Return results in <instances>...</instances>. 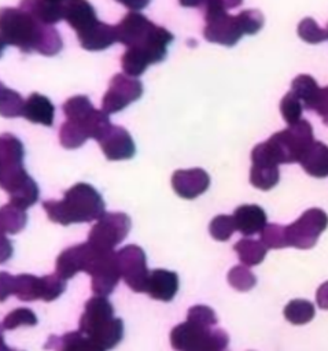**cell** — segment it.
Wrapping results in <instances>:
<instances>
[{"instance_id": "obj_13", "label": "cell", "mask_w": 328, "mask_h": 351, "mask_svg": "<svg viewBox=\"0 0 328 351\" xmlns=\"http://www.w3.org/2000/svg\"><path fill=\"white\" fill-rule=\"evenodd\" d=\"M0 188L8 193L10 203L21 210L32 207L40 196L38 185L27 174L25 166L3 174L0 177Z\"/></svg>"}, {"instance_id": "obj_28", "label": "cell", "mask_w": 328, "mask_h": 351, "mask_svg": "<svg viewBox=\"0 0 328 351\" xmlns=\"http://www.w3.org/2000/svg\"><path fill=\"white\" fill-rule=\"evenodd\" d=\"M279 166L266 163H253L250 169V182L261 191H269L279 182Z\"/></svg>"}, {"instance_id": "obj_16", "label": "cell", "mask_w": 328, "mask_h": 351, "mask_svg": "<svg viewBox=\"0 0 328 351\" xmlns=\"http://www.w3.org/2000/svg\"><path fill=\"white\" fill-rule=\"evenodd\" d=\"M97 248L91 243H82L66 248L56 258V274L63 280L74 277L78 271H89L96 255Z\"/></svg>"}, {"instance_id": "obj_43", "label": "cell", "mask_w": 328, "mask_h": 351, "mask_svg": "<svg viewBox=\"0 0 328 351\" xmlns=\"http://www.w3.org/2000/svg\"><path fill=\"white\" fill-rule=\"evenodd\" d=\"M115 1L125 5L130 11H137V12L145 8L151 3V0H115Z\"/></svg>"}, {"instance_id": "obj_46", "label": "cell", "mask_w": 328, "mask_h": 351, "mask_svg": "<svg viewBox=\"0 0 328 351\" xmlns=\"http://www.w3.org/2000/svg\"><path fill=\"white\" fill-rule=\"evenodd\" d=\"M51 4H54L55 7H58V8H60L62 11H63V14H65V8H66V5H67V3L70 1V0H48Z\"/></svg>"}, {"instance_id": "obj_30", "label": "cell", "mask_w": 328, "mask_h": 351, "mask_svg": "<svg viewBox=\"0 0 328 351\" xmlns=\"http://www.w3.org/2000/svg\"><path fill=\"white\" fill-rule=\"evenodd\" d=\"M314 306L309 300L294 299L287 303L284 307V317L288 322L294 325H303L313 319L314 317Z\"/></svg>"}, {"instance_id": "obj_8", "label": "cell", "mask_w": 328, "mask_h": 351, "mask_svg": "<svg viewBox=\"0 0 328 351\" xmlns=\"http://www.w3.org/2000/svg\"><path fill=\"white\" fill-rule=\"evenodd\" d=\"M202 10L206 22L203 36L207 41L233 47L244 36L239 15H229L221 0H207Z\"/></svg>"}, {"instance_id": "obj_14", "label": "cell", "mask_w": 328, "mask_h": 351, "mask_svg": "<svg viewBox=\"0 0 328 351\" xmlns=\"http://www.w3.org/2000/svg\"><path fill=\"white\" fill-rule=\"evenodd\" d=\"M141 95L143 84L140 80L126 74H115L102 99V110L107 114L119 112L130 103L139 100Z\"/></svg>"}, {"instance_id": "obj_1", "label": "cell", "mask_w": 328, "mask_h": 351, "mask_svg": "<svg viewBox=\"0 0 328 351\" xmlns=\"http://www.w3.org/2000/svg\"><path fill=\"white\" fill-rule=\"evenodd\" d=\"M117 41L126 47L121 56V66L126 75L137 78L148 66L162 62L174 36L163 26L155 25L145 15L130 11L118 25Z\"/></svg>"}, {"instance_id": "obj_45", "label": "cell", "mask_w": 328, "mask_h": 351, "mask_svg": "<svg viewBox=\"0 0 328 351\" xmlns=\"http://www.w3.org/2000/svg\"><path fill=\"white\" fill-rule=\"evenodd\" d=\"M221 3L225 8H236L243 3V0H221Z\"/></svg>"}, {"instance_id": "obj_50", "label": "cell", "mask_w": 328, "mask_h": 351, "mask_svg": "<svg viewBox=\"0 0 328 351\" xmlns=\"http://www.w3.org/2000/svg\"><path fill=\"white\" fill-rule=\"evenodd\" d=\"M327 32H328V29H327Z\"/></svg>"}, {"instance_id": "obj_23", "label": "cell", "mask_w": 328, "mask_h": 351, "mask_svg": "<svg viewBox=\"0 0 328 351\" xmlns=\"http://www.w3.org/2000/svg\"><path fill=\"white\" fill-rule=\"evenodd\" d=\"M25 147L22 141L11 133L0 134V176L23 166Z\"/></svg>"}, {"instance_id": "obj_35", "label": "cell", "mask_w": 328, "mask_h": 351, "mask_svg": "<svg viewBox=\"0 0 328 351\" xmlns=\"http://www.w3.org/2000/svg\"><path fill=\"white\" fill-rule=\"evenodd\" d=\"M298 36L309 44H318L328 40V32L321 29L313 18H305L299 22Z\"/></svg>"}, {"instance_id": "obj_9", "label": "cell", "mask_w": 328, "mask_h": 351, "mask_svg": "<svg viewBox=\"0 0 328 351\" xmlns=\"http://www.w3.org/2000/svg\"><path fill=\"white\" fill-rule=\"evenodd\" d=\"M65 289L66 280L59 277L56 273L43 277H36L33 274L14 276L12 295L23 302H52L58 299L65 292Z\"/></svg>"}, {"instance_id": "obj_18", "label": "cell", "mask_w": 328, "mask_h": 351, "mask_svg": "<svg viewBox=\"0 0 328 351\" xmlns=\"http://www.w3.org/2000/svg\"><path fill=\"white\" fill-rule=\"evenodd\" d=\"M172 186L183 199H195L210 186V176L199 167L176 170L172 176Z\"/></svg>"}, {"instance_id": "obj_34", "label": "cell", "mask_w": 328, "mask_h": 351, "mask_svg": "<svg viewBox=\"0 0 328 351\" xmlns=\"http://www.w3.org/2000/svg\"><path fill=\"white\" fill-rule=\"evenodd\" d=\"M37 324V315L30 310V308H26V307H18L12 311H10L4 319H3V329H15L18 326H34Z\"/></svg>"}, {"instance_id": "obj_17", "label": "cell", "mask_w": 328, "mask_h": 351, "mask_svg": "<svg viewBox=\"0 0 328 351\" xmlns=\"http://www.w3.org/2000/svg\"><path fill=\"white\" fill-rule=\"evenodd\" d=\"M97 143L108 160H125L136 154V145L130 133L121 126L113 125Z\"/></svg>"}, {"instance_id": "obj_31", "label": "cell", "mask_w": 328, "mask_h": 351, "mask_svg": "<svg viewBox=\"0 0 328 351\" xmlns=\"http://www.w3.org/2000/svg\"><path fill=\"white\" fill-rule=\"evenodd\" d=\"M25 100L22 96L14 90L7 88L0 81V115L4 118H16L22 117Z\"/></svg>"}, {"instance_id": "obj_2", "label": "cell", "mask_w": 328, "mask_h": 351, "mask_svg": "<svg viewBox=\"0 0 328 351\" xmlns=\"http://www.w3.org/2000/svg\"><path fill=\"white\" fill-rule=\"evenodd\" d=\"M0 36L5 45H14L23 53L38 52L54 56L60 52V34L51 25L41 23L21 8H0Z\"/></svg>"}, {"instance_id": "obj_26", "label": "cell", "mask_w": 328, "mask_h": 351, "mask_svg": "<svg viewBox=\"0 0 328 351\" xmlns=\"http://www.w3.org/2000/svg\"><path fill=\"white\" fill-rule=\"evenodd\" d=\"M320 89L316 80L309 74H299L291 82V92L301 100L306 110L314 108Z\"/></svg>"}, {"instance_id": "obj_10", "label": "cell", "mask_w": 328, "mask_h": 351, "mask_svg": "<svg viewBox=\"0 0 328 351\" xmlns=\"http://www.w3.org/2000/svg\"><path fill=\"white\" fill-rule=\"evenodd\" d=\"M328 226V215L321 208L306 210L295 222L285 226L288 247L299 250L313 248L318 236Z\"/></svg>"}, {"instance_id": "obj_4", "label": "cell", "mask_w": 328, "mask_h": 351, "mask_svg": "<svg viewBox=\"0 0 328 351\" xmlns=\"http://www.w3.org/2000/svg\"><path fill=\"white\" fill-rule=\"evenodd\" d=\"M48 218L63 226L80 222H92L106 213L102 195L86 182H78L69 188L60 200L43 202Z\"/></svg>"}, {"instance_id": "obj_32", "label": "cell", "mask_w": 328, "mask_h": 351, "mask_svg": "<svg viewBox=\"0 0 328 351\" xmlns=\"http://www.w3.org/2000/svg\"><path fill=\"white\" fill-rule=\"evenodd\" d=\"M259 241L265 245V248L279 250L288 247L285 226H281L279 223H266V226L261 230Z\"/></svg>"}, {"instance_id": "obj_24", "label": "cell", "mask_w": 328, "mask_h": 351, "mask_svg": "<svg viewBox=\"0 0 328 351\" xmlns=\"http://www.w3.org/2000/svg\"><path fill=\"white\" fill-rule=\"evenodd\" d=\"M299 165L312 177H328V145L314 141L301 158Z\"/></svg>"}, {"instance_id": "obj_11", "label": "cell", "mask_w": 328, "mask_h": 351, "mask_svg": "<svg viewBox=\"0 0 328 351\" xmlns=\"http://www.w3.org/2000/svg\"><path fill=\"white\" fill-rule=\"evenodd\" d=\"M132 226V221L125 213H104L92 226L88 243L103 251H113L125 240Z\"/></svg>"}, {"instance_id": "obj_37", "label": "cell", "mask_w": 328, "mask_h": 351, "mask_svg": "<svg viewBox=\"0 0 328 351\" xmlns=\"http://www.w3.org/2000/svg\"><path fill=\"white\" fill-rule=\"evenodd\" d=\"M236 228H235V221L232 215H225V214L217 215L211 219L209 225V232L211 237L218 241H226L233 234Z\"/></svg>"}, {"instance_id": "obj_25", "label": "cell", "mask_w": 328, "mask_h": 351, "mask_svg": "<svg viewBox=\"0 0 328 351\" xmlns=\"http://www.w3.org/2000/svg\"><path fill=\"white\" fill-rule=\"evenodd\" d=\"M19 8L45 25H54L63 19V11L48 0H21Z\"/></svg>"}, {"instance_id": "obj_36", "label": "cell", "mask_w": 328, "mask_h": 351, "mask_svg": "<svg viewBox=\"0 0 328 351\" xmlns=\"http://www.w3.org/2000/svg\"><path fill=\"white\" fill-rule=\"evenodd\" d=\"M302 111H303V106L301 100L291 90L287 92L280 101V112L283 115V119L288 125H294L301 121Z\"/></svg>"}, {"instance_id": "obj_29", "label": "cell", "mask_w": 328, "mask_h": 351, "mask_svg": "<svg viewBox=\"0 0 328 351\" xmlns=\"http://www.w3.org/2000/svg\"><path fill=\"white\" fill-rule=\"evenodd\" d=\"M233 250L236 251L240 262L244 266H257L259 265L265 255H266V248L265 245L254 239H242L239 240L235 245Z\"/></svg>"}, {"instance_id": "obj_7", "label": "cell", "mask_w": 328, "mask_h": 351, "mask_svg": "<svg viewBox=\"0 0 328 351\" xmlns=\"http://www.w3.org/2000/svg\"><path fill=\"white\" fill-rule=\"evenodd\" d=\"M78 330L107 351L117 347L122 340L124 322L114 317L111 302L106 296L96 295L86 300Z\"/></svg>"}, {"instance_id": "obj_47", "label": "cell", "mask_w": 328, "mask_h": 351, "mask_svg": "<svg viewBox=\"0 0 328 351\" xmlns=\"http://www.w3.org/2000/svg\"><path fill=\"white\" fill-rule=\"evenodd\" d=\"M0 351H11V348L4 343V336H3V326H0Z\"/></svg>"}, {"instance_id": "obj_33", "label": "cell", "mask_w": 328, "mask_h": 351, "mask_svg": "<svg viewBox=\"0 0 328 351\" xmlns=\"http://www.w3.org/2000/svg\"><path fill=\"white\" fill-rule=\"evenodd\" d=\"M228 282L231 287L240 292L250 291L257 284V278L253 271L247 269V266H235L228 273Z\"/></svg>"}, {"instance_id": "obj_39", "label": "cell", "mask_w": 328, "mask_h": 351, "mask_svg": "<svg viewBox=\"0 0 328 351\" xmlns=\"http://www.w3.org/2000/svg\"><path fill=\"white\" fill-rule=\"evenodd\" d=\"M323 119V122L328 126V86L320 89V95L313 108Z\"/></svg>"}, {"instance_id": "obj_22", "label": "cell", "mask_w": 328, "mask_h": 351, "mask_svg": "<svg viewBox=\"0 0 328 351\" xmlns=\"http://www.w3.org/2000/svg\"><path fill=\"white\" fill-rule=\"evenodd\" d=\"M55 115V107L52 101L41 95V93H32L23 104L22 117L33 123H41L44 126H52Z\"/></svg>"}, {"instance_id": "obj_49", "label": "cell", "mask_w": 328, "mask_h": 351, "mask_svg": "<svg viewBox=\"0 0 328 351\" xmlns=\"http://www.w3.org/2000/svg\"><path fill=\"white\" fill-rule=\"evenodd\" d=\"M11 351H18V350H11Z\"/></svg>"}, {"instance_id": "obj_21", "label": "cell", "mask_w": 328, "mask_h": 351, "mask_svg": "<svg viewBox=\"0 0 328 351\" xmlns=\"http://www.w3.org/2000/svg\"><path fill=\"white\" fill-rule=\"evenodd\" d=\"M44 348L54 351H106L80 330L67 332L62 336L51 335Z\"/></svg>"}, {"instance_id": "obj_15", "label": "cell", "mask_w": 328, "mask_h": 351, "mask_svg": "<svg viewBox=\"0 0 328 351\" xmlns=\"http://www.w3.org/2000/svg\"><path fill=\"white\" fill-rule=\"evenodd\" d=\"M88 274L92 277L91 288L97 296H108L117 287L121 271L118 265L117 252L99 250Z\"/></svg>"}, {"instance_id": "obj_20", "label": "cell", "mask_w": 328, "mask_h": 351, "mask_svg": "<svg viewBox=\"0 0 328 351\" xmlns=\"http://www.w3.org/2000/svg\"><path fill=\"white\" fill-rule=\"evenodd\" d=\"M235 228L244 236L261 233L266 226V214L262 207L257 204H242L233 213Z\"/></svg>"}, {"instance_id": "obj_12", "label": "cell", "mask_w": 328, "mask_h": 351, "mask_svg": "<svg viewBox=\"0 0 328 351\" xmlns=\"http://www.w3.org/2000/svg\"><path fill=\"white\" fill-rule=\"evenodd\" d=\"M121 277L134 292H145L150 270L147 267L145 252L141 247L129 244L117 251Z\"/></svg>"}, {"instance_id": "obj_38", "label": "cell", "mask_w": 328, "mask_h": 351, "mask_svg": "<svg viewBox=\"0 0 328 351\" xmlns=\"http://www.w3.org/2000/svg\"><path fill=\"white\" fill-rule=\"evenodd\" d=\"M244 30V34H255L263 26V15L258 10H243L237 14Z\"/></svg>"}, {"instance_id": "obj_27", "label": "cell", "mask_w": 328, "mask_h": 351, "mask_svg": "<svg viewBox=\"0 0 328 351\" xmlns=\"http://www.w3.org/2000/svg\"><path fill=\"white\" fill-rule=\"evenodd\" d=\"M27 222L25 210H21L11 203L0 207V236L19 233Z\"/></svg>"}, {"instance_id": "obj_6", "label": "cell", "mask_w": 328, "mask_h": 351, "mask_svg": "<svg viewBox=\"0 0 328 351\" xmlns=\"http://www.w3.org/2000/svg\"><path fill=\"white\" fill-rule=\"evenodd\" d=\"M63 19L74 29L81 47L86 51H103L118 43L115 26L99 21L88 0H70Z\"/></svg>"}, {"instance_id": "obj_42", "label": "cell", "mask_w": 328, "mask_h": 351, "mask_svg": "<svg viewBox=\"0 0 328 351\" xmlns=\"http://www.w3.org/2000/svg\"><path fill=\"white\" fill-rule=\"evenodd\" d=\"M317 306L323 310H328V281L323 282L316 292Z\"/></svg>"}, {"instance_id": "obj_3", "label": "cell", "mask_w": 328, "mask_h": 351, "mask_svg": "<svg viewBox=\"0 0 328 351\" xmlns=\"http://www.w3.org/2000/svg\"><path fill=\"white\" fill-rule=\"evenodd\" d=\"M217 315L209 306L196 304L188 310L187 321L170 332V344L176 351H225L229 336L214 328Z\"/></svg>"}, {"instance_id": "obj_19", "label": "cell", "mask_w": 328, "mask_h": 351, "mask_svg": "<svg viewBox=\"0 0 328 351\" xmlns=\"http://www.w3.org/2000/svg\"><path fill=\"white\" fill-rule=\"evenodd\" d=\"M178 291V276L166 269H154L150 271L145 293L152 299L170 302Z\"/></svg>"}, {"instance_id": "obj_5", "label": "cell", "mask_w": 328, "mask_h": 351, "mask_svg": "<svg viewBox=\"0 0 328 351\" xmlns=\"http://www.w3.org/2000/svg\"><path fill=\"white\" fill-rule=\"evenodd\" d=\"M314 143L312 125L301 119L287 129L280 130L269 137V140L259 143L251 152L253 163H295L301 160L307 148Z\"/></svg>"}, {"instance_id": "obj_41", "label": "cell", "mask_w": 328, "mask_h": 351, "mask_svg": "<svg viewBox=\"0 0 328 351\" xmlns=\"http://www.w3.org/2000/svg\"><path fill=\"white\" fill-rule=\"evenodd\" d=\"M12 243L7 236H0V265L7 262L12 256Z\"/></svg>"}, {"instance_id": "obj_44", "label": "cell", "mask_w": 328, "mask_h": 351, "mask_svg": "<svg viewBox=\"0 0 328 351\" xmlns=\"http://www.w3.org/2000/svg\"><path fill=\"white\" fill-rule=\"evenodd\" d=\"M207 0H178L180 5L183 7H189V8H203Z\"/></svg>"}, {"instance_id": "obj_48", "label": "cell", "mask_w": 328, "mask_h": 351, "mask_svg": "<svg viewBox=\"0 0 328 351\" xmlns=\"http://www.w3.org/2000/svg\"><path fill=\"white\" fill-rule=\"evenodd\" d=\"M7 48V45H5V43H4V40L1 38V36H0V58H1V55H3V52H4V49Z\"/></svg>"}, {"instance_id": "obj_40", "label": "cell", "mask_w": 328, "mask_h": 351, "mask_svg": "<svg viewBox=\"0 0 328 351\" xmlns=\"http://www.w3.org/2000/svg\"><path fill=\"white\" fill-rule=\"evenodd\" d=\"M14 276L7 271H0V303L7 300L10 295H12Z\"/></svg>"}]
</instances>
